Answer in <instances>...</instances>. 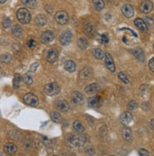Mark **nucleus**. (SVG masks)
Instances as JSON below:
<instances>
[{
	"mask_svg": "<svg viewBox=\"0 0 154 156\" xmlns=\"http://www.w3.org/2000/svg\"><path fill=\"white\" fill-rule=\"evenodd\" d=\"M144 21L146 22V24H147L148 26H152V25H153V19H152V18L146 17V18L144 19Z\"/></svg>",
	"mask_w": 154,
	"mask_h": 156,
	"instance_id": "nucleus-42",
	"label": "nucleus"
},
{
	"mask_svg": "<svg viewBox=\"0 0 154 156\" xmlns=\"http://www.w3.org/2000/svg\"><path fill=\"white\" fill-rule=\"evenodd\" d=\"M35 22H36V24L39 26H43L46 24V22H47V18H46V15H43V14H39L36 17L35 19Z\"/></svg>",
	"mask_w": 154,
	"mask_h": 156,
	"instance_id": "nucleus-23",
	"label": "nucleus"
},
{
	"mask_svg": "<svg viewBox=\"0 0 154 156\" xmlns=\"http://www.w3.org/2000/svg\"><path fill=\"white\" fill-rule=\"evenodd\" d=\"M93 5L97 10H101L104 8V1L103 0H93Z\"/></svg>",
	"mask_w": 154,
	"mask_h": 156,
	"instance_id": "nucleus-28",
	"label": "nucleus"
},
{
	"mask_svg": "<svg viewBox=\"0 0 154 156\" xmlns=\"http://www.w3.org/2000/svg\"><path fill=\"white\" fill-rule=\"evenodd\" d=\"M4 150L5 152L9 155H13L16 152H17V147H16V145L12 143V142H9L7 144H5L4 146Z\"/></svg>",
	"mask_w": 154,
	"mask_h": 156,
	"instance_id": "nucleus-15",
	"label": "nucleus"
},
{
	"mask_svg": "<svg viewBox=\"0 0 154 156\" xmlns=\"http://www.w3.org/2000/svg\"><path fill=\"white\" fill-rule=\"evenodd\" d=\"M131 53L134 55V57L139 61H144L145 60V54H144V52H143L142 49H140V48L133 49V51H131Z\"/></svg>",
	"mask_w": 154,
	"mask_h": 156,
	"instance_id": "nucleus-20",
	"label": "nucleus"
},
{
	"mask_svg": "<svg viewBox=\"0 0 154 156\" xmlns=\"http://www.w3.org/2000/svg\"><path fill=\"white\" fill-rule=\"evenodd\" d=\"M72 40V32L66 30L62 33V35L60 36V42L62 45H68Z\"/></svg>",
	"mask_w": 154,
	"mask_h": 156,
	"instance_id": "nucleus-6",
	"label": "nucleus"
},
{
	"mask_svg": "<svg viewBox=\"0 0 154 156\" xmlns=\"http://www.w3.org/2000/svg\"><path fill=\"white\" fill-rule=\"evenodd\" d=\"M118 78H119V79H120L121 81H122L123 83H125V84H128V83H129L128 77L126 76V74H124V72H122V71L119 72V74H118Z\"/></svg>",
	"mask_w": 154,
	"mask_h": 156,
	"instance_id": "nucleus-35",
	"label": "nucleus"
},
{
	"mask_svg": "<svg viewBox=\"0 0 154 156\" xmlns=\"http://www.w3.org/2000/svg\"><path fill=\"white\" fill-rule=\"evenodd\" d=\"M93 74V71L90 68H85L80 71V78L82 81H85L87 80L88 78H90L92 76Z\"/></svg>",
	"mask_w": 154,
	"mask_h": 156,
	"instance_id": "nucleus-18",
	"label": "nucleus"
},
{
	"mask_svg": "<svg viewBox=\"0 0 154 156\" xmlns=\"http://www.w3.org/2000/svg\"><path fill=\"white\" fill-rule=\"evenodd\" d=\"M103 104V100L99 96H96V97H92L88 100V105L92 108H98L100 107Z\"/></svg>",
	"mask_w": 154,
	"mask_h": 156,
	"instance_id": "nucleus-7",
	"label": "nucleus"
},
{
	"mask_svg": "<svg viewBox=\"0 0 154 156\" xmlns=\"http://www.w3.org/2000/svg\"><path fill=\"white\" fill-rule=\"evenodd\" d=\"M131 120H133V115L130 112H124L122 115L120 116V121L123 125H129Z\"/></svg>",
	"mask_w": 154,
	"mask_h": 156,
	"instance_id": "nucleus-14",
	"label": "nucleus"
},
{
	"mask_svg": "<svg viewBox=\"0 0 154 156\" xmlns=\"http://www.w3.org/2000/svg\"><path fill=\"white\" fill-rule=\"evenodd\" d=\"M8 1V0H0V4H4V3H6Z\"/></svg>",
	"mask_w": 154,
	"mask_h": 156,
	"instance_id": "nucleus-46",
	"label": "nucleus"
},
{
	"mask_svg": "<svg viewBox=\"0 0 154 156\" xmlns=\"http://www.w3.org/2000/svg\"><path fill=\"white\" fill-rule=\"evenodd\" d=\"M20 82H21V76L19 74H15L13 79V87L17 88L20 85Z\"/></svg>",
	"mask_w": 154,
	"mask_h": 156,
	"instance_id": "nucleus-34",
	"label": "nucleus"
},
{
	"mask_svg": "<svg viewBox=\"0 0 154 156\" xmlns=\"http://www.w3.org/2000/svg\"><path fill=\"white\" fill-rule=\"evenodd\" d=\"M93 54H94V57L97 58V59H102L104 57H105V54L102 51L101 49L99 48H96L94 49V51H93Z\"/></svg>",
	"mask_w": 154,
	"mask_h": 156,
	"instance_id": "nucleus-27",
	"label": "nucleus"
},
{
	"mask_svg": "<svg viewBox=\"0 0 154 156\" xmlns=\"http://www.w3.org/2000/svg\"><path fill=\"white\" fill-rule=\"evenodd\" d=\"M22 3H23L26 7L30 9H34L37 5L36 0H22Z\"/></svg>",
	"mask_w": 154,
	"mask_h": 156,
	"instance_id": "nucleus-29",
	"label": "nucleus"
},
{
	"mask_svg": "<svg viewBox=\"0 0 154 156\" xmlns=\"http://www.w3.org/2000/svg\"><path fill=\"white\" fill-rule=\"evenodd\" d=\"M10 60H12V57H10V54H3L0 55V61H1V62L9 63Z\"/></svg>",
	"mask_w": 154,
	"mask_h": 156,
	"instance_id": "nucleus-33",
	"label": "nucleus"
},
{
	"mask_svg": "<svg viewBox=\"0 0 154 156\" xmlns=\"http://www.w3.org/2000/svg\"><path fill=\"white\" fill-rule=\"evenodd\" d=\"M139 154L140 155H144V156H147V155H148V152L147 150H146V149H140L139 150Z\"/></svg>",
	"mask_w": 154,
	"mask_h": 156,
	"instance_id": "nucleus-43",
	"label": "nucleus"
},
{
	"mask_svg": "<svg viewBox=\"0 0 154 156\" xmlns=\"http://www.w3.org/2000/svg\"><path fill=\"white\" fill-rule=\"evenodd\" d=\"M12 32H13V35L16 38H20L22 37V35H23V28L18 26V25H16L13 27V29H12Z\"/></svg>",
	"mask_w": 154,
	"mask_h": 156,
	"instance_id": "nucleus-25",
	"label": "nucleus"
},
{
	"mask_svg": "<svg viewBox=\"0 0 154 156\" xmlns=\"http://www.w3.org/2000/svg\"><path fill=\"white\" fill-rule=\"evenodd\" d=\"M78 46L80 49H86L88 46V41L85 38H80L78 40Z\"/></svg>",
	"mask_w": 154,
	"mask_h": 156,
	"instance_id": "nucleus-31",
	"label": "nucleus"
},
{
	"mask_svg": "<svg viewBox=\"0 0 154 156\" xmlns=\"http://www.w3.org/2000/svg\"><path fill=\"white\" fill-rule=\"evenodd\" d=\"M16 17H17V19L20 23L23 24V25L29 24L31 20V15H30L29 12L27 9H24V8L18 9L17 13H16Z\"/></svg>",
	"mask_w": 154,
	"mask_h": 156,
	"instance_id": "nucleus-2",
	"label": "nucleus"
},
{
	"mask_svg": "<svg viewBox=\"0 0 154 156\" xmlns=\"http://www.w3.org/2000/svg\"><path fill=\"white\" fill-rule=\"evenodd\" d=\"M45 92L48 96L57 95V94L60 92V86L55 82L48 83V84L46 85V87H45Z\"/></svg>",
	"mask_w": 154,
	"mask_h": 156,
	"instance_id": "nucleus-3",
	"label": "nucleus"
},
{
	"mask_svg": "<svg viewBox=\"0 0 154 156\" xmlns=\"http://www.w3.org/2000/svg\"><path fill=\"white\" fill-rule=\"evenodd\" d=\"M98 90H99V86L96 84V83H93V84L88 85L85 87V92L88 94H94V93L97 92Z\"/></svg>",
	"mask_w": 154,
	"mask_h": 156,
	"instance_id": "nucleus-19",
	"label": "nucleus"
},
{
	"mask_svg": "<svg viewBox=\"0 0 154 156\" xmlns=\"http://www.w3.org/2000/svg\"><path fill=\"white\" fill-rule=\"evenodd\" d=\"M153 9V4L151 1L150 0H146V1H143L140 5V10L141 12L145 13V14H147L151 12V10Z\"/></svg>",
	"mask_w": 154,
	"mask_h": 156,
	"instance_id": "nucleus-8",
	"label": "nucleus"
},
{
	"mask_svg": "<svg viewBox=\"0 0 154 156\" xmlns=\"http://www.w3.org/2000/svg\"><path fill=\"white\" fill-rule=\"evenodd\" d=\"M86 136L82 133H71L68 136L67 141L71 145V146L79 148L82 147L86 142Z\"/></svg>",
	"mask_w": 154,
	"mask_h": 156,
	"instance_id": "nucleus-1",
	"label": "nucleus"
},
{
	"mask_svg": "<svg viewBox=\"0 0 154 156\" xmlns=\"http://www.w3.org/2000/svg\"><path fill=\"white\" fill-rule=\"evenodd\" d=\"M101 42L104 43V44H106V43L109 42V37H108L107 34H103V35H101Z\"/></svg>",
	"mask_w": 154,
	"mask_h": 156,
	"instance_id": "nucleus-38",
	"label": "nucleus"
},
{
	"mask_svg": "<svg viewBox=\"0 0 154 156\" xmlns=\"http://www.w3.org/2000/svg\"><path fill=\"white\" fill-rule=\"evenodd\" d=\"M59 58V53L56 49H50L48 50L46 54V59L49 63H55L58 60Z\"/></svg>",
	"mask_w": 154,
	"mask_h": 156,
	"instance_id": "nucleus-9",
	"label": "nucleus"
},
{
	"mask_svg": "<svg viewBox=\"0 0 154 156\" xmlns=\"http://www.w3.org/2000/svg\"><path fill=\"white\" fill-rule=\"evenodd\" d=\"M55 20H56V22L59 25L63 26L65 24H67V22L69 20V16L66 12L60 10V12H58L55 14Z\"/></svg>",
	"mask_w": 154,
	"mask_h": 156,
	"instance_id": "nucleus-4",
	"label": "nucleus"
},
{
	"mask_svg": "<svg viewBox=\"0 0 154 156\" xmlns=\"http://www.w3.org/2000/svg\"><path fill=\"white\" fill-rule=\"evenodd\" d=\"M122 136L126 141H130L133 138V133H131V130L130 128H124L122 130Z\"/></svg>",
	"mask_w": 154,
	"mask_h": 156,
	"instance_id": "nucleus-22",
	"label": "nucleus"
},
{
	"mask_svg": "<svg viewBox=\"0 0 154 156\" xmlns=\"http://www.w3.org/2000/svg\"><path fill=\"white\" fill-rule=\"evenodd\" d=\"M73 127H74V129H75V131H76L77 133H83V131H84L83 125H82V123H81L80 121H79V120L74 121Z\"/></svg>",
	"mask_w": 154,
	"mask_h": 156,
	"instance_id": "nucleus-26",
	"label": "nucleus"
},
{
	"mask_svg": "<svg viewBox=\"0 0 154 156\" xmlns=\"http://www.w3.org/2000/svg\"><path fill=\"white\" fill-rule=\"evenodd\" d=\"M64 69L69 72H73L76 71V63L72 60H67L64 63Z\"/></svg>",
	"mask_w": 154,
	"mask_h": 156,
	"instance_id": "nucleus-24",
	"label": "nucleus"
},
{
	"mask_svg": "<svg viewBox=\"0 0 154 156\" xmlns=\"http://www.w3.org/2000/svg\"><path fill=\"white\" fill-rule=\"evenodd\" d=\"M150 127L154 130V120H150Z\"/></svg>",
	"mask_w": 154,
	"mask_h": 156,
	"instance_id": "nucleus-45",
	"label": "nucleus"
},
{
	"mask_svg": "<svg viewBox=\"0 0 154 156\" xmlns=\"http://www.w3.org/2000/svg\"><path fill=\"white\" fill-rule=\"evenodd\" d=\"M36 45V42L34 40H29L27 42V47L29 48H33Z\"/></svg>",
	"mask_w": 154,
	"mask_h": 156,
	"instance_id": "nucleus-39",
	"label": "nucleus"
},
{
	"mask_svg": "<svg viewBox=\"0 0 154 156\" xmlns=\"http://www.w3.org/2000/svg\"><path fill=\"white\" fill-rule=\"evenodd\" d=\"M38 65H39L38 63H34V64H32V65H31V67H30V71H34L36 70V68L38 67Z\"/></svg>",
	"mask_w": 154,
	"mask_h": 156,
	"instance_id": "nucleus-44",
	"label": "nucleus"
},
{
	"mask_svg": "<svg viewBox=\"0 0 154 156\" xmlns=\"http://www.w3.org/2000/svg\"><path fill=\"white\" fill-rule=\"evenodd\" d=\"M84 32L86 33L87 35H89L90 37H92L93 35L95 34V26L93 24L91 23H87L84 26Z\"/></svg>",
	"mask_w": 154,
	"mask_h": 156,
	"instance_id": "nucleus-21",
	"label": "nucleus"
},
{
	"mask_svg": "<svg viewBox=\"0 0 154 156\" xmlns=\"http://www.w3.org/2000/svg\"><path fill=\"white\" fill-rule=\"evenodd\" d=\"M85 152H86V153H88V154H94V153L96 152V150H95V149H94V148L90 147V148H88V149H85Z\"/></svg>",
	"mask_w": 154,
	"mask_h": 156,
	"instance_id": "nucleus-40",
	"label": "nucleus"
},
{
	"mask_svg": "<svg viewBox=\"0 0 154 156\" xmlns=\"http://www.w3.org/2000/svg\"><path fill=\"white\" fill-rule=\"evenodd\" d=\"M24 102L26 104L29 105V106H36L39 103V100L38 98L32 93H27L24 96Z\"/></svg>",
	"mask_w": 154,
	"mask_h": 156,
	"instance_id": "nucleus-5",
	"label": "nucleus"
},
{
	"mask_svg": "<svg viewBox=\"0 0 154 156\" xmlns=\"http://www.w3.org/2000/svg\"><path fill=\"white\" fill-rule=\"evenodd\" d=\"M134 25L138 27V29L141 30L142 32H147V25L146 24V22L143 19L137 18L134 21Z\"/></svg>",
	"mask_w": 154,
	"mask_h": 156,
	"instance_id": "nucleus-17",
	"label": "nucleus"
},
{
	"mask_svg": "<svg viewBox=\"0 0 154 156\" xmlns=\"http://www.w3.org/2000/svg\"><path fill=\"white\" fill-rule=\"evenodd\" d=\"M56 107L58 108V110L62 111V112H67L70 109V105L66 101H64V100H60L56 104Z\"/></svg>",
	"mask_w": 154,
	"mask_h": 156,
	"instance_id": "nucleus-16",
	"label": "nucleus"
},
{
	"mask_svg": "<svg viewBox=\"0 0 154 156\" xmlns=\"http://www.w3.org/2000/svg\"><path fill=\"white\" fill-rule=\"evenodd\" d=\"M54 40V33L50 30H46L42 33L41 42L43 43H49Z\"/></svg>",
	"mask_w": 154,
	"mask_h": 156,
	"instance_id": "nucleus-10",
	"label": "nucleus"
},
{
	"mask_svg": "<svg viewBox=\"0 0 154 156\" xmlns=\"http://www.w3.org/2000/svg\"><path fill=\"white\" fill-rule=\"evenodd\" d=\"M148 65H150V69L154 72V57L150 60V62H148Z\"/></svg>",
	"mask_w": 154,
	"mask_h": 156,
	"instance_id": "nucleus-41",
	"label": "nucleus"
},
{
	"mask_svg": "<svg viewBox=\"0 0 154 156\" xmlns=\"http://www.w3.org/2000/svg\"><path fill=\"white\" fill-rule=\"evenodd\" d=\"M71 100H72V102L76 104H83V102H84V96L82 95L80 92L75 91L72 94Z\"/></svg>",
	"mask_w": 154,
	"mask_h": 156,
	"instance_id": "nucleus-13",
	"label": "nucleus"
},
{
	"mask_svg": "<svg viewBox=\"0 0 154 156\" xmlns=\"http://www.w3.org/2000/svg\"><path fill=\"white\" fill-rule=\"evenodd\" d=\"M23 80L27 85H32L33 84V77H32L30 72H27L23 77Z\"/></svg>",
	"mask_w": 154,
	"mask_h": 156,
	"instance_id": "nucleus-30",
	"label": "nucleus"
},
{
	"mask_svg": "<svg viewBox=\"0 0 154 156\" xmlns=\"http://www.w3.org/2000/svg\"><path fill=\"white\" fill-rule=\"evenodd\" d=\"M153 49H154V44H153Z\"/></svg>",
	"mask_w": 154,
	"mask_h": 156,
	"instance_id": "nucleus-48",
	"label": "nucleus"
},
{
	"mask_svg": "<svg viewBox=\"0 0 154 156\" xmlns=\"http://www.w3.org/2000/svg\"><path fill=\"white\" fill-rule=\"evenodd\" d=\"M0 155H2V153H0Z\"/></svg>",
	"mask_w": 154,
	"mask_h": 156,
	"instance_id": "nucleus-49",
	"label": "nucleus"
},
{
	"mask_svg": "<svg viewBox=\"0 0 154 156\" xmlns=\"http://www.w3.org/2000/svg\"><path fill=\"white\" fill-rule=\"evenodd\" d=\"M10 25H12V20H10V18L7 17L3 22V26L5 28H9V27H10Z\"/></svg>",
	"mask_w": 154,
	"mask_h": 156,
	"instance_id": "nucleus-37",
	"label": "nucleus"
},
{
	"mask_svg": "<svg viewBox=\"0 0 154 156\" xmlns=\"http://www.w3.org/2000/svg\"><path fill=\"white\" fill-rule=\"evenodd\" d=\"M50 117H51V120L54 122H56V123H59V122L62 120V117H60V115L58 112H52L50 114Z\"/></svg>",
	"mask_w": 154,
	"mask_h": 156,
	"instance_id": "nucleus-32",
	"label": "nucleus"
},
{
	"mask_svg": "<svg viewBox=\"0 0 154 156\" xmlns=\"http://www.w3.org/2000/svg\"><path fill=\"white\" fill-rule=\"evenodd\" d=\"M122 13H123V15L125 16V17L130 18V17H133V14H134V9H133V7L130 6V5L126 4L122 7Z\"/></svg>",
	"mask_w": 154,
	"mask_h": 156,
	"instance_id": "nucleus-12",
	"label": "nucleus"
},
{
	"mask_svg": "<svg viewBox=\"0 0 154 156\" xmlns=\"http://www.w3.org/2000/svg\"><path fill=\"white\" fill-rule=\"evenodd\" d=\"M137 107H138V104L135 101H130L128 104V108L129 110H135Z\"/></svg>",
	"mask_w": 154,
	"mask_h": 156,
	"instance_id": "nucleus-36",
	"label": "nucleus"
},
{
	"mask_svg": "<svg viewBox=\"0 0 154 156\" xmlns=\"http://www.w3.org/2000/svg\"><path fill=\"white\" fill-rule=\"evenodd\" d=\"M2 76V71H1V69H0V77Z\"/></svg>",
	"mask_w": 154,
	"mask_h": 156,
	"instance_id": "nucleus-47",
	"label": "nucleus"
},
{
	"mask_svg": "<svg viewBox=\"0 0 154 156\" xmlns=\"http://www.w3.org/2000/svg\"><path fill=\"white\" fill-rule=\"evenodd\" d=\"M104 58H105V65L107 67V69L109 71H111L112 72H113L115 71V66H114V62H113V58L111 57V55H110L109 53H106L105 54V57H104Z\"/></svg>",
	"mask_w": 154,
	"mask_h": 156,
	"instance_id": "nucleus-11",
	"label": "nucleus"
}]
</instances>
